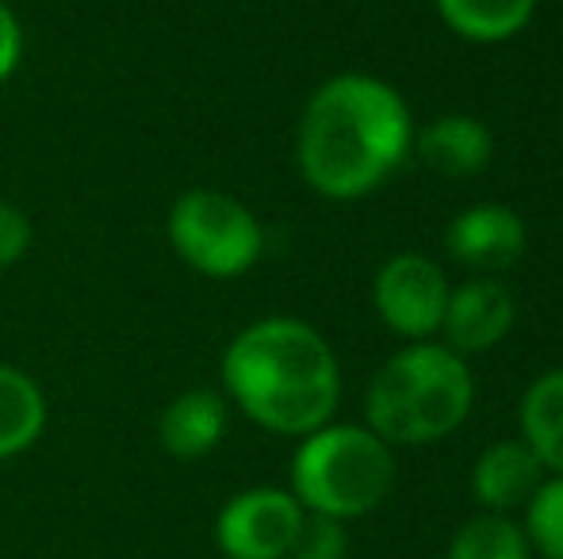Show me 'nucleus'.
I'll list each match as a JSON object with an SVG mask.
<instances>
[{"label": "nucleus", "instance_id": "f257e3e1", "mask_svg": "<svg viewBox=\"0 0 563 559\" xmlns=\"http://www.w3.org/2000/svg\"><path fill=\"white\" fill-rule=\"evenodd\" d=\"M415 146V120L399 92L368 74H338L314 89L299 120L296 161L327 200L376 192Z\"/></svg>", "mask_w": 563, "mask_h": 559}, {"label": "nucleus", "instance_id": "f03ea898", "mask_svg": "<svg viewBox=\"0 0 563 559\" xmlns=\"http://www.w3.org/2000/svg\"><path fill=\"white\" fill-rule=\"evenodd\" d=\"M223 391L261 429L307 437L334 418L341 368L311 322L261 318L227 345Z\"/></svg>", "mask_w": 563, "mask_h": 559}, {"label": "nucleus", "instance_id": "7ed1b4c3", "mask_svg": "<svg viewBox=\"0 0 563 559\" xmlns=\"http://www.w3.org/2000/svg\"><path fill=\"white\" fill-rule=\"evenodd\" d=\"M475 380L445 342H410L368 383L364 425L387 445H433L467 422Z\"/></svg>", "mask_w": 563, "mask_h": 559}, {"label": "nucleus", "instance_id": "20e7f679", "mask_svg": "<svg viewBox=\"0 0 563 559\" xmlns=\"http://www.w3.org/2000/svg\"><path fill=\"white\" fill-rule=\"evenodd\" d=\"M395 487L391 445L379 440L368 425H322L299 437L291 456V494L307 514L364 517L384 506Z\"/></svg>", "mask_w": 563, "mask_h": 559}, {"label": "nucleus", "instance_id": "39448f33", "mask_svg": "<svg viewBox=\"0 0 563 559\" xmlns=\"http://www.w3.org/2000/svg\"><path fill=\"white\" fill-rule=\"evenodd\" d=\"M169 246L208 280H234L265 254V231L242 200L216 188H192L169 208Z\"/></svg>", "mask_w": 563, "mask_h": 559}, {"label": "nucleus", "instance_id": "423d86ee", "mask_svg": "<svg viewBox=\"0 0 563 559\" xmlns=\"http://www.w3.org/2000/svg\"><path fill=\"white\" fill-rule=\"evenodd\" d=\"M307 510L291 491L250 487L227 499L216 517V548L227 559H288Z\"/></svg>", "mask_w": 563, "mask_h": 559}, {"label": "nucleus", "instance_id": "0eeeda50", "mask_svg": "<svg viewBox=\"0 0 563 559\" xmlns=\"http://www.w3.org/2000/svg\"><path fill=\"white\" fill-rule=\"evenodd\" d=\"M449 291V277L438 261L422 254H399L376 272L372 303L387 329L407 342H430L433 334H441Z\"/></svg>", "mask_w": 563, "mask_h": 559}, {"label": "nucleus", "instance_id": "6e6552de", "mask_svg": "<svg viewBox=\"0 0 563 559\" xmlns=\"http://www.w3.org/2000/svg\"><path fill=\"white\" fill-rule=\"evenodd\" d=\"M445 249L472 272H503L526 254V223L503 203H475L449 223Z\"/></svg>", "mask_w": 563, "mask_h": 559}, {"label": "nucleus", "instance_id": "1a4fd4ad", "mask_svg": "<svg viewBox=\"0 0 563 559\" xmlns=\"http://www.w3.org/2000/svg\"><path fill=\"white\" fill-rule=\"evenodd\" d=\"M518 306L506 283L495 277H475L449 291L445 318H441V337L456 357L464 353H487L510 334Z\"/></svg>", "mask_w": 563, "mask_h": 559}, {"label": "nucleus", "instance_id": "9d476101", "mask_svg": "<svg viewBox=\"0 0 563 559\" xmlns=\"http://www.w3.org/2000/svg\"><path fill=\"white\" fill-rule=\"evenodd\" d=\"M544 483V468L526 440H495L472 468V494L487 514H510L526 506Z\"/></svg>", "mask_w": 563, "mask_h": 559}, {"label": "nucleus", "instance_id": "9b49d317", "mask_svg": "<svg viewBox=\"0 0 563 559\" xmlns=\"http://www.w3.org/2000/svg\"><path fill=\"white\" fill-rule=\"evenodd\" d=\"M227 425H230L227 395H219L211 388H192V391H180L162 411V418H157V440L177 460H203L227 437Z\"/></svg>", "mask_w": 563, "mask_h": 559}, {"label": "nucleus", "instance_id": "f8f14e48", "mask_svg": "<svg viewBox=\"0 0 563 559\" xmlns=\"http://www.w3.org/2000/svg\"><path fill=\"white\" fill-rule=\"evenodd\" d=\"M418 157L438 177L464 180L490 165L495 138H490L487 123H479L475 115H441L418 131Z\"/></svg>", "mask_w": 563, "mask_h": 559}, {"label": "nucleus", "instance_id": "ddd939ff", "mask_svg": "<svg viewBox=\"0 0 563 559\" xmlns=\"http://www.w3.org/2000/svg\"><path fill=\"white\" fill-rule=\"evenodd\" d=\"M433 4L452 35L490 46L521 35L541 0H433Z\"/></svg>", "mask_w": 563, "mask_h": 559}, {"label": "nucleus", "instance_id": "4468645a", "mask_svg": "<svg viewBox=\"0 0 563 559\" xmlns=\"http://www.w3.org/2000/svg\"><path fill=\"white\" fill-rule=\"evenodd\" d=\"M46 429V395L23 368L0 365V460L27 452Z\"/></svg>", "mask_w": 563, "mask_h": 559}, {"label": "nucleus", "instance_id": "2eb2a0df", "mask_svg": "<svg viewBox=\"0 0 563 559\" xmlns=\"http://www.w3.org/2000/svg\"><path fill=\"white\" fill-rule=\"evenodd\" d=\"M521 440L544 471L563 476V368L537 376L521 399Z\"/></svg>", "mask_w": 563, "mask_h": 559}, {"label": "nucleus", "instance_id": "dca6fc26", "mask_svg": "<svg viewBox=\"0 0 563 559\" xmlns=\"http://www.w3.org/2000/svg\"><path fill=\"white\" fill-rule=\"evenodd\" d=\"M445 559H533V548L506 514H479L460 525Z\"/></svg>", "mask_w": 563, "mask_h": 559}, {"label": "nucleus", "instance_id": "f3484780", "mask_svg": "<svg viewBox=\"0 0 563 559\" xmlns=\"http://www.w3.org/2000/svg\"><path fill=\"white\" fill-rule=\"evenodd\" d=\"M526 540L544 559H563V476L544 479L526 502Z\"/></svg>", "mask_w": 563, "mask_h": 559}, {"label": "nucleus", "instance_id": "a211bd4d", "mask_svg": "<svg viewBox=\"0 0 563 559\" xmlns=\"http://www.w3.org/2000/svg\"><path fill=\"white\" fill-rule=\"evenodd\" d=\"M345 556H349L345 522L307 514L303 517V529H299V537H296V545H291L288 559H345Z\"/></svg>", "mask_w": 563, "mask_h": 559}, {"label": "nucleus", "instance_id": "6ab92c4d", "mask_svg": "<svg viewBox=\"0 0 563 559\" xmlns=\"http://www.w3.org/2000/svg\"><path fill=\"white\" fill-rule=\"evenodd\" d=\"M31 238H35V226H31L27 211L0 200V269L20 261L31 249Z\"/></svg>", "mask_w": 563, "mask_h": 559}, {"label": "nucleus", "instance_id": "aec40b11", "mask_svg": "<svg viewBox=\"0 0 563 559\" xmlns=\"http://www.w3.org/2000/svg\"><path fill=\"white\" fill-rule=\"evenodd\" d=\"M20 58H23V27L12 8L0 0V85L20 69Z\"/></svg>", "mask_w": 563, "mask_h": 559}]
</instances>
